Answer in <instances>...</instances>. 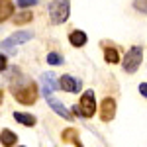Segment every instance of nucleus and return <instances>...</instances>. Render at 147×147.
<instances>
[{"instance_id": "f257e3e1", "label": "nucleus", "mask_w": 147, "mask_h": 147, "mask_svg": "<svg viewBox=\"0 0 147 147\" xmlns=\"http://www.w3.org/2000/svg\"><path fill=\"white\" fill-rule=\"evenodd\" d=\"M71 14V4L69 0H55L51 6H49V16H51V22L53 24H65Z\"/></svg>"}, {"instance_id": "f03ea898", "label": "nucleus", "mask_w": 147, "mask_h": 147, "mask_svg": "<svg viewBox=\"0 0 147 147\" xmlns=\"http://www.w3.org/2000/svg\"><path fill=\"white\" fill-rule=\"evenodd\" d=\"M141 61H143V49L139 45H134L125 53L124 61H122V67H124L125 73H136L139 69V65H141Z\"/></svg>"}, {"instance_id": "7ed1b4c3", "label": "nucleus", "mask_w": 147, "mask_h": 147, "mask_svg": "<svg viewBox=\"0 0 147 147\" xmlns=\"http://www.w3.org/2000/svg\"><path fill=\"white\" fill-rule=\"evenodd\" d=\"M14 96H16V100L20 102V104L32 106V104H35V100H37V88H35L34 82H26L20 88L14 90Z\"/></svg>"}, {"instance_id": "20e7f679", "label": "nucleus", "mask_w": 147, "mask_h": 147, "mask_svg": "<svg viewBox=\"0 0 147 147\" xmlns=\"http://www.w3.org/2000/svg\"><path fill=\"white\" fill-rule=\"evenodd\" d=\"M96 112V98H94V92L86 90L82 92L80 96V104H79V114L82 118H92Z\"/></svg>"}, {"instance_id": "39448f33", "label": "nucleus", "mask_w": 147, "mask_h": 147, "mask_svg": "<svg viewBox=\"0 0 147 147\" xmlns=\"http://www.w3.org/2000/svg\"><path fill=\"white\" fill-rule=\"evenodd\" d=\"M114 116H116V100L108 96L100 102V120L110 122V120H114Z\"/></svg>"}, {"instance_id": "423d86ee", "label": "nucleus", "mask_w": 147, "mask_h": 147, "mask_svg": "<svg viewBox=\"0 0 147 147\" xmlns=\"http://www.w3.org/2000/svg\"><path fill=\"white\" fill-rule=\"evenodd\" d=\"M32 37H34L32 32H16V34H12L8 39L2 41V47H4V49H10V47L18 45V43H26V41L32 39Z\"/></svg>"}, {"instance_id": "0eeeda50", "label": "nucleus", "mask_w": 147, "mask_h": 147, "mask_svg": "<svg viewBox=\"0 0 147 147\" xmlns=\"http://www.w3.org/2000/svg\"><path fill=\"white\" fill-rule=\"evenodd\" d=\"M59 88H63L65 92H79L80 90V80H77L71 75H63L59 79Z\"/></svg>"}, {"instance_id": "6e6552de", "label": "nucleus", "mask_w": 147, "mask_h": 147, "mask_svg": "<svg viewBox=\"0 0 147 147\" xmlns=\"http://www.w3.org/2000/svg\"><path fill=\"white\" fill-rule=\"evenodd\" d=\"M41 88H43V96H51V90L59 88V82L55 80V75L53 73H45L41 75Z\"/></svg>"}, {"instance_id": "1a4fd4ad", "label": "nucleus", "mask_w": 147, "mask_h": 147, "mask_svg": "<svg viewBox=\"0 0 147 147\" xmlns=\"http://www.w3.org/2000/svg\"><path fill=\"white\" fill-rule=\"evenodd\" d=\"M69 41H71V45H75V47H82V45H86L88 37H86V34L82 30H73L69 34Z\"/></svg>"}, {"instance_id": "9d476101", "label": "nucleus", "mask_w": 147, "mask_h": 147, "mask_svg": "<svg viewBox=\"0 0 147 147\" xmlns=\"http://www.w3.org/2000/svg\"><path fill=\"white\" fill-rule=\"evenodd\" d=\"M47 102H49V106H51V108H53V110H55V112L59 114L61 118H65V120H73L71 112H69V110H67V108H65V106H63L59 100H55L53 96H47Z\"/></svg>"}, {"instance_id": "9b49d317", "label": "nucleus", "mask_w": 147, "mask_h": 147, "mask_svg": "<svg viewBox=\"0 0 147 147\" xmlns=\"http://www.w3.org/2000/svg\"><path fill=\"white\" fill-rule=\"evenodd\" d=\"M12 14H14L12 0H0V24L6 22L8 18H12Z\"/></svg>"}, {"instance_id": "f8f14e48", "label": "nucleus", "mask_w": 147, "mask_h": 147, "mask_svg": "<svg viewBox=\"0 0 147 147\" xmlns=\"http://www.w3.org/2000/svg\"><path fill=\"white\" fill-rule=\"evenodd\" d=\"M16 141H18V136H16L12 129H2V131H0V143L4 147L16 145Z\"/></svg>"}, {"instance_id": "ddd939ff", "label": "nucleus", "mask_w": 147, "mask_h": 147, "mask_svg": "<svg viewBox=\"0 0 147 147\" xmlns=\"http://www.w3.org/2000/svg\"><path fill=\"white\" fill-rule=\"evenodd\" d=\"M14 118H16V122H20L22 125H35L37 124V120H35V116L32 114H22V112H14Z\"/></svg>"}, {"instance_id": "4468645a", "label": "nucleus", "mask_w": 147, "mask_h": 147, "mask_svg": "<svg viewBox=\"0 0 147 147\" xmlns=\"http://www.w3.org/2000/svg\"><path fill=\"white\" fill-rule=\"evenodd\" d=\"M104 59H106L108 63H112V65L120 63V53H118V49H116V47H106V49H104Z\"/></svg>"}, {"instance_id": "2eb2a0df", "label": "nucleus", "mask_w": 147, "mask_h": 147, "mask_svg": "<svg viewBox=\"0 0 147 147\" xmlns=\"http://www.w3.org/2000/svg\"><path fill=\"white\" fill-rule=\"evenodd\" d=\"M32 12H22L20 16H16L14 18V24H28V22H32Z\"/></svg>"}, {"instance_id": "dca6fc26", "label": "nucleus", "mask_w": 147, "mask_h": 147, "mask_svg": "<svg viewBox=\"0 0 147 147\" xmlns=\"http://www.w3.org/2000/svg\"><path fill=\"white\" fill-rule=\"evenodd\" d=\"M47 63H49V65H61V63H63V57L53 51V53L47 55Z\"/></svg>"}, {"instance_id": "f3484780", "label": "nucleus", "mask_w": 147, "mask_h": 147, "mask_svg": "<svg viewBox=\"0 0 147 147\" xmlns=\"http://www.w3.org/2000/svg\"><path fill=\"white\" fill-rule=\"evenodd\" d=\"M77 139V129L75 127H69L63 131V141H75Z\"/></svg>"}, {"instance_id": "a211bd4d", "label": "nucleus", "mask_w": 147, "mask_h": 147, "mask_svg": "<svg viewBox=\"0 0 147 147\" xmlns=\"http://www.w3.org/2000/svg\"><path fill=\"white\" fill-rule=\"evenodd\" d=\"M134 8L141 14H147V0H134Z\"/></svg>"}, {"instance_id": "6ab92c4d", "label": "nucleus", "mask_w": 147, "mask_h": 147, "mask_svg": "<svg viewBox=\"0 0 147 147\" xmlns=\"http://www.w3.org/2000/svg\"><path fill=\"white\" fill-rule=\"evenodd\" d=\"M34 4H37V0H18V6H22V8L34 6Z\"/></svg>"}, {"instance_id": "aec40b11", "label": "nucleus", "mask_w": 147, "mask_h": 147, "mask_svg": "<svg viewBox=\"0 0 147 147\" xmlns=\"http://www.w3.org/2000/svg\"><path fill=\"white\" fill-rule=\"evenodd\" d=\"M139 92H141V96L147 98V82H141V84H139Z\"/></svg>"}, {"instance_id": "412c9836", "label": "nucleus", "mask_w": 147, "mask_h": 147, "mask_svg": "<svg viewBox=\"0 0 147 147\" xmlns=\"http://www.w3.org/2000/svg\"><path fill=\"white\" fill-rule=\"evenodd\" d=\"M6 63H8V61H6V57L0 55V71H4V69H6Z\"/></svg>"}, {"instance_id": "4be33fe9", "label": "nucleus", "mask_w": 147, "mask_h": 147, "mask_svg": "<svg viewBox=\"0 0 147 147\" xmlns=\"http://www.w3.org/2000/svg\"><path fill=\"white\" fill-rule=\"evenodd\" d=\"M22 147H24V145H22Z\"/></svg>"}]
</instances>
